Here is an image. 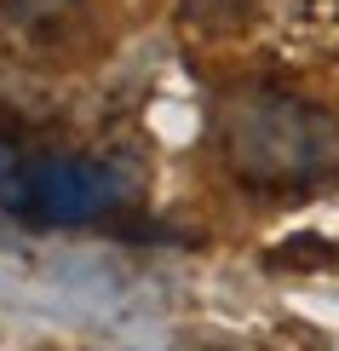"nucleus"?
Wrapping results in <instances>:
<instances>
[{"label": "nucleus", "mask_w": 339, "mask_h": 351, "mask_svg": "<svg viewBox=\"0 0 339 351\" xmlns=\"http://www.w3.org/2000/svg\"><path fill=\"white\" fill-rule=\"evenodd\" d=\"M213 138L230 179L247 190H311L339 179V121L282 86H236L213 110Z\"/></svg>", "instance_id": "obj_1"}, {"label": "nucleus", "mask_w": 339, "mask_h": 351, "mask_svg": "<svg viewBox=\"0 0 339 351\" xmlns=\"http://www.w3.org/2000/svg\"><path fill=\"white\" fill-rule=\"evenodd\" d=\"M12 219L23 225H92L127 202V184L104 156H35L0 190Z\"/></svg>", "instance_id": "obj_2"}, {"label": "nucleus", "mask_w": 339, "mask_h": 351, "mask_svg": "<svg viewBox=\"0 0 339 351\" xmlns=\"http://www.w3.org/2000/svg\"><path fill=\"white\" fill-rule=\"evenodd\" d=\"M86 12V0H0V18L18 35H64Z\"/></svg>", "instance_id": "obj_3"}, {"label": "nucleus", "mask_w": 339, "mask_h": 351, "mask_svg": "<svg viewBox=\"0 0 339 351\" xmlns=\"http://www.w3.org/2000/svg\"><path fill=\"white\" fill-rule=\"evenodd\" d=\"M247 12H253V0H184V18L196 29H208V35H225V29L247 23Z\"/></svg>", "instance_id": "obj_4"}, {"label": "nucleus", "mask_w": 339, "mask_h": 351, "mask_svg": "<svg viewBox=\"0 0 339 351\" xmlns=\"http://www.w3.org/2000/svg\"><path fill=\"white\" fill-rule=\"evenodd\" d=\"M18 167H23V162H18V144H12L6 133H0V190H6V179H12Z\"/></svg>", "instance_id": "obj_5"}]
</instances>
